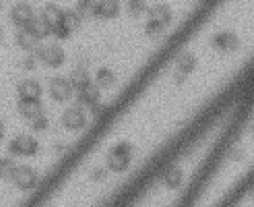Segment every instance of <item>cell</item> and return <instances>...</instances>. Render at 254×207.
<instances>
[{
    "label": "cell",
    "mask_w": 254,
    "mask_h": 207,
    "mask_svg": "<svg viewBox=\"0 0 254 207\" xmlns=\"http://www.w3.org/2000/svg\"><path fill=\"white\" fill-rule=\"evenodd\" d=\"M64 10L57 4L49 3L43 7L41 17L51 28L52 33L56 31L61 23Z\"/></svg>",
    "instance_id": "7c38bea8"
},
{
    "label": "cell",
    "mask_w": 254,
    "mask_h": 207,
    "mask_svg": "<svg viewBox=\"0 0 254 207\" xmlns=\"http://www.w3.org/2000/svg\"><path fill=\"white\" fill-rule=\"evenodd\" d=\"M253 132L245 129L228 138L185 207H226L252 184Z\"/></svg>",
    "instance_id": "6da1fadb"
},
{
    "label": "cell",
    "mask_w": 254,
    "mask_h": 207,
    "mask_svg": "<svg viewBox=\"0 0 254 207\" xmlns=\"http://www.w3.org/2000/svg\"><path fill=\"white\" fill-rule=\"evenodd\" d=\"M26 28L39 40L45 39L53 34L51 28L44 21L41 15L39 17H35L31 24Z\"/></svg>",
    "instance_id": "ac0fdd59"
},
{
    "label": "cell",
    "mask_w": 254,
    "mask_h": 207,
    "mask_svg": "<svg viewBox=\"0 0 254 207\" xmlns=\"http://www.w3.org/2000/svg\"><path fill=\"white\" fill-rule=\"evenodd\" d=\"M36 54L44 64L53 68L61 67L65 60L64 49L57 44H50L40 47Z\"/></svg>",
    "instance_id": "8992f818"
},
{
    "label": "cell",
    "mask_w": 254,
    "mask_h": 207,
    "mask_svg": "<svg viewBox=\"0 0 254 207\" xmlns=\"http://www.w3.org/2000/svg\"><path fill=\"white\" fill-rule=\"evenodd\" d=\"M2 40H3V32H2V30L0 28V45H1Z\"/></svg>",
    "instance_id": "83f0119b"
},
{
    "label": "cell",
    "mask_w": 254,
    "mask_h": 207,
    "mask_svg": "<svg viewBox=\"0 0 254 207\" xmlns=\"http://www.w3.org/2000/svg\"><path fill=\"white\" fill-rule=\"evenodd\" d=\"M11 20L18 28H27L35 18L33 8L29 4L20 2L15 5L11 9Z\"/></svg>",
    "instance_id": "9c48e42d"
},
{
    "label": "cell",
    "mask_w": 254,
    "mask_h": 207,
    "mask_svg": "<svg viewBox=\"0 0 254 207\" xmlns=\"http://www.w3.org/2000/svg\"><path fill=\"white\" fill-rule=\"evenodd\" d=\"M16 42L19 47L26 51L36 53L41 46L40 40L37 39L26 28L21 29L16 35Z\"/></svg>",
    "instance_id": "4fadbf2b"
},
{
    "label": "cell",
    "mask_w": 254,
    "mask_h": 207,
    "mask_svg": "<svg viewBox=\"0 0 254 207\" xmlns=\"http://www.w3.org/2000/svg\"><path fill=\"white\" fill-rule=\"evenodd\" d=\"M195 67V61L193 57L189 54H187L182 57L179 63V72L182 75L179 78H182L184 80L185 74L190 72L191 69H192Z\"/></svg>",
    "instance_id": "7402d4cb"
},
{
    "label": "cell",
    "mask_w": 254,
    "mask_h": 207,
    "mask_svg": "<svg viewBox=\"0 0 254 207\" xmlns=\"http://www.w3.org/2000/svg\"><path fill=\"white\" fill-rule=\"evenodd\" d=\"M73 91L70 81L64 78L55 77L49 84V94L57 102H65L72 99Z\"/></svg>",
    "instance_id": "52a82bcc"
},
{
    "label": "cell",
    "mask_w": 254,
    "mask_h": 207,
    "mask_svg": "<svg viewBox=\"0 0 254 207\" xmlns=\"http://www.w3.org/2000/svg\"><path fill=\"white\" fill-rule=\"evenodd\" d=\"M2 8V4L1 3V2H0V11H1Z\"/></svg>",
    "instance_id": "f1b7e54d"
},
{
    "label": "cell",
    "mask_w": 254,
    "mask_h": 207,
    "mask_svg": "<svg viewBox=\"0 0 254 207\" xmlns=\"http://www.w3.org/2000/svg\"><path fill=\"white\" fill-rule=\"evenodd\" d=\"M5 135V126L1 120H0V141L2 140Z\"/></svg>",
    "instance_id": "4316f807"
},
{
    "label": "cell",
    "mask_w": 254,
    "mask_h": 207,
    "mask_svg": "<svg viewBox=\"0 0 254 207\" xmlns=\"http://www.w3.org/2000/svg\"><path fill=\"white\" fill-rule=\"evenodd\" d=\"M17 108L21 116L31 122L43 116L41 101L18 100Z\"/></svg>",
    "instance_id": "8fae6325"
},
{
    "label": "cell",
    "mask_w": 254,
    "mask_h": 207,
    "mask_svg": "<svg viewBox=\"0 0 254 207\" xmlns=\"http://www.w3.org/2000/svg\"><path fill=\"white\" fill-rule=\"evenodd\" d=\"M81 20L75 10H64L61 23L53 34L59 39H68L80 27Z\"/></svg>",
    "instance_id": "5b68a950"
},
{
    "label": "cell",
    "mask_w": 254,
    "mask_h": 207,
    "mask_svg": "<svg viewBox=\"0 0 254 207\" xmlns=\"http://www.w3.org/2000/svg\"><path fill=\"white\" fill-rule=\"evenodd\" d=\"M100 99V89L92 83L81 91L78 92L77 99L81 105L87 106L91 109L99 105Z\"/></svg>",
    "instance_id": "5bb4252c"
},
{
    "label": "cell",
    "mask_w": 254,
    "mask_h": 207,
    "mask_svg": "<svg viewBox=\"0 0 254 207\" xmlns=\"http://www.w3.org/2000/svg\"><path fill=\"white\" fill-rule=\"evenodd\" d=\"M38 181L37 174L32 168L26 165L17 166L12 178V181L16 186L23 190L34 189Z\"/></svg>",
    "instance_id": "ba28073f"
},
{
    "label": "cell",
    "mask_w": 254,
    "mask_h": 207,
    "mask_svg": "<svg viewBox=\"0 0 254 207\" xmlns=\"http://www.w3.org/2000/svg\"><path fill=\"white\" fill-rule=\"evenodd\" d=\"M91 178L95 181H103L108 177V174L103 168H95L92 170L91 173Z\"/></svg>",
    "instance_id": "d4e9b609"
},
{
    "label": "cell",
    "mask_w": 254,
    "mask_h": 207,
    "mask_svg": "<svg viewBox=\"0 0 254 207\" xmlns=\"http://www.w3.org/2000/svg\"><path fill=\"white\" fill-rule=\"evenodd\" d=\"M116 81V76L112 70L107 68H100L98 70L95 77V85L98 88H110Z\"/></svg>",
    "instance_id": "d6986e66"
},
{
    "label": "cell",
    "mask_w": 254,
    "mask_h": 207,
    "mask_svg": "<svg viewBox=\"0 0 254 207\" xmlns=\"http://www.w3.org/2000/svg\"><path fill=\"white\" fill-rule=\"evenodd\" d=\"M213 45L220 51H233L238 48L239 41L236 35L223 32L214 37Z\"/></svg>",
    "instance_id": "e0dca14e"
},
{
    "label": "cell",
    "mask_w": 254,
    "mask_h": 207,
    "mask_svg": "<svg viewBox=\"0 0 254 207\" xmlns=\"http://www.w3.org/2000/svg\"><path fill=\"white\" fill-rule=\"evenodd\" d=\"M62 122L64 126L67 130H80L84 129L87 124V113L80 106L69 107L63 114Z\"/></svg>",
    "instance_id": "277c9868"
},
{
    "label": "cell",
    "mask_w": 254,
    "mask_h": 207,
    "mask_svg": "<svg viewBox=\"0 0 254 207\" xmlns=\"http://www.w3.org/2000/svg\"><path fill=\"white\" fill-rule=\"evenodd\" d=\"M69 81L73 89L77 92L87 88L92 83L89 73L83 67H78L73 70Z\"/></svg>",
    "instance_id": "2e32d148"
},
{
    "label": "cell",
    "mask_w": 254,
    "mask_h": 207,
    "mask_svg": "<svg viewBox=\"0 0 254 207\" xmlns=\"http://www.w3.org/2000/svg\"><path fill=\"white\" fill-rule=\"evenodd\" d=\"M35 61L33 58H31V57H29V58L26 60L25 62H24V67L26 68L27 69H33V68L35 67Z\"/></svg>",
    "instance_id": "484cf974"
},
{
    "label": "cell",
    "mask_w": 254,
    "mask_h": 207,
    "mask_svg": "<svg viewBox=\"0 0 254 207\" xmlns=\"http://www.w3.org/2000/svg\"><path fill=\"white\" fill-rule=\"evenodd\" d=\"M97 1H78L76 6V12L81 18L96 17Z\"/></svg>",
    "instance_id": "ffe728a7"
},
{
    "label": "cell",
    "mask_w": 254,
    "mask_h": 207,
    "mask_svg": "<svg viewBox=\"0 0 254 207\" xmlns=\"http://www.w3.org/2000/svg\"><path fill=\"white\" fill-rule=\"evenodd\" d=\"M48 125V120L44 115L32 122V129L36 132H42V131L45 130L47 129Z\"/></svg>",
    "instance_id": "603a6c76"
},
{
    "label": "cell",
    "mask_w": 254,
    "mask_h": 207,
    "mask_svg": "<svg viewBox=\"0 0 254 207\" xmlns=\"http://www.w3.org/2000/svg\"><path fill=\"white\" fill-rule=\"evenodd\" d=\"M146 5L141 1H131L129 4V10L132 15H138L143 11Z\"/></svg>",
    "instance_id": "cb8c5ba5"
},
{
    "label": "cell",
    "mask_w": 254,
    "mask_h": 207,
    "mask_svg": "<svg viewBox=\"0 0 254 207\" xmlns=\"http://www.w3.org/2000/svg\"><path fill=\"white\" fill-rule=\"evenodd\" d=\"M170 10L165 6H155L149 12L148 21L146 25V33L155 35L160 33L165 24L170 21Z\"/></svg>",
    "instance_id": "7a4b0ae2"
},
{
    "label": "cell",
    "mask_w": 254,
    "mask_h": 207,
    "mask_svg": "<svg viewBox=\"0 0 254 207\" xmlns=\"http://www.w3.org/2000/svg\"><path fill=\"white\" fill-rule=\"evenodd\" d=\"M8 149L15 156H32L37 153L38 143L31 136L21 135L10 141Z\"/></svg>",
    "instance_id": "3957f363"
},
{
    "label": "cell",
    "mask_w": 254,
    "mask_h": 207,
    "mask_svg": "<svg viewBox=\"0 0 254 207\" xmlns=\"http://www.w3.org/2000/svg\"><path fill=\"white\" fill-rule=\"evenodd\" d=\"M17 165L7 157L0 159V178L12 181L13 173Z\"/></svg>",
    "instance_id": "44dd1931"
},
{
    "label": "cell",
    "mask_w": 254,
    "mask_h": 207,
    "mask_svg": "<svg viewBox=\"0 0 254 207\" xmlns=\"http://www.w3.org/2000/svg\"><path fill=\"white\" fill-rule=\"evenodd\" d=\"M120 6L119 2L114 1H97L96 18L111 20L120 14Z\"/></svg>",
    "instance_id": "9a60e30c"
},
{
    "label": "cell",
    "mask_w": 254,
    "mask_h": 207,
    "mask_svg": "<svg viewBox=\"0 0 254 207\" xmlns=\"http://www.w3.org/2000/svg\"><path fill=\"white\" fill-rule=\"evenodd\" d=\"M17 92L19 100L41 101L43 94L42 87L34 79H25L18 84Z\"/></svg>",
    "instance_id": "30bf717a"
}]
</instances>
